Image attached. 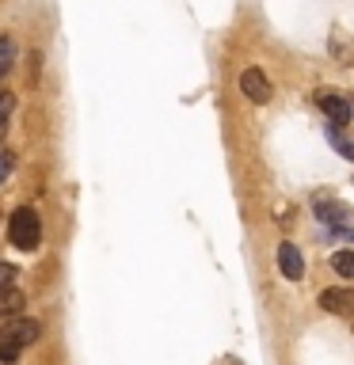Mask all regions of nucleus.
<instances>
[{
	"instance_id": "1",
	"label": "nucleus",
	"mask_w": 354,
	"mask_h": 365,
	"mask_svg": "<svg viewBox=\"0 0 354 365\" xmlns=\"http://www.w3.org/2000/svg\"><path fill=\"white\" fill-rule=\"evenodd\" d=\"M8 236H11V244H16L19 251H34V247H39V240H42L39 213H34L31 205L16 210V213H11V221H8Z\"/></svg>"
},
{
	"instance_id": "12",
	"label": "nucleus",
	"mask_w": 354,
	"mask_h": 365,
	"mask_svg": "<svg viewBox=\"0 0 354 365\" xmlns=\"http://www.w3.org/2000/svg\"><path fill=\"white\" fill-rule=\"evenodd\" d=\"M350 110H354V103H350Z\"/></svg>"
},
{
	"instance_id": "7",
	"label": "nucleus",
	"mask_w": 354,
	"mask_h": 365,
	"mask_svg": "<svg viewBox=\"0 0 354 365\" xmlns=\"http://www.w3.org/2000/svg\"><path fill=\"white\" fill-rule=\"evenodd\" d=\"M331 270L343 274V278H354V251H335L331 255Z\"/></svg>"
},
{
	"instance_id": "3",
	"label": "nucleus",
	"mask_w": 354,
	"mask_h": 365,
	"mask_svg": "<svg viewBox=\"0 0 354 365\" xmlns=\"http://www.w3.org/2000/svg\"><path fill=\"white\" fill-rule=\"evenodd\" d=\"M240 91L251 103H270V80L263 76V68H244L240 73Z\"/></svg>"
},
{
	"instance_id": "5",
	"label": "nucleus",
	"mask_w": 354,
	"mask_h": 365,
	"mask_svg": "<svg viewBox=\"0 0 354 365\" xmlns=\"http://www.w3.org/2000/svg\"><path fill=\"white\" fill-rule=\"evenodd\" d=\"M278 270L290 282H301L305 278V259H301V251H297V244H282L278 247Z\"/></svg>"
},
{
	"instance_id": "11",
	"label": "nucleus",
	"mask_w": 354,
	"mask_h": 365,
	"mask_svg": "<svg viewBox=\"0 0 354 365\" xmlns=\"http://www.w3.org/2000/svg\"><path fill=\"white\" fill-rule=\"evenodd\" d=\"M11 282H16V270H11V267H0V289H11Z\"/></svg>"
},
{
	"instance_id": "6",
	"label": "nucleus",
	"mask_w": 354,
	"mask_h": 365,
	"mask_svg": "<svg viewBox=\"0 0 354 365\" xmlns=\"http://www.w3.org/2000/svg\"><path fill=\"white\" fill-rule=\"evenodd\" d=\"M320 304H324L328 312H335V316H347L354 308V293H347V289H324V293H320Z\"/></svg>"
},
{
	"instance_id": "10",
	"label": "nucleus",
	"mask_w": 354,
	"mask_h": 365,
	"mask_svg": "<svg viewBox=\"0 0 354 365\" xmlns=\"http://www.w3.org/2000/svg\"><path fill=\"white\" fill-rule=\"evenodd\" d=\"M16 358H19V350L11 346V342H4V339H0V361H16Z\"/></svg>"
},
{
	"instance_id": "9",
	"label": "nucleus",
	"mask_w": 354,
	"mask_h": 365,
	"mask_svg": "<svg viewBox=\"0 0 354 365\" xmlns=\"http://www.w3.org/2000/svg\"><path fill=\"white\" fill-rule=\"evenodd\" d=\"M11 53H16V46H11L8 38H0V73H8V65H11Z\"/></svg>"
},
{
	"instance_id": "2",
	"label": "nucleus",
	"mask_w": 354,
	"mask_h": 365,
	"mask_svg": "<svg viewBox=\"0 0 354 365\" xmlns=\"http://www.w3.org/2000/svg\"><path fill=\"white\" fill-rule=\"evenodd\" d=\"M39 335H42V324H39V319H31V316H16V319H8V324L0 327V339L11 342L16 350L39 342Z\"/></svg>"
},
{
	"instance_id": "4",
	"label": "nucleus",
	"mask_w": 354,
	"mask_h": 365,
	"mask_svg": "<svg viewBox=\"0 0 354 365\" xmlns=\"http://www.w3.org/2000/svg\"><path fill=\"white\" fill-rule=\"evenodd\" d=\"M316 103H320V110H324L335 125H347V122H350V114H354V110H350V103L343 99V96H335V91H320Z\"/></svg>"
},
{
	"instance_id": "8",
	"label": "nucleus",
	"mask_w": 354,
	"mask_h": 365,
	"mask_svg": "<svg viewBox=\"0 0 354 365\" xmlns=\"http://www.w3.org/2000/svg\"><path fill=\"white\" fill-rule=\"evenodd\" d=\"M19 304H23V297H19L16 289H0V316L19 312Z\"/></svg>"
}]
</instances>
